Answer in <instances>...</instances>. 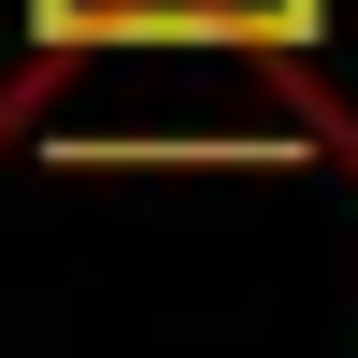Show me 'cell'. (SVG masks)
<instances>
[{
    "label": "cell",
    "mask_w": 358,
    "mask_h": 358,
    "mask_svg": "<svg viewBox=\"0 0 358 358\" xmlns=\"http://www.w3.org/2000/svg\"><path fill=\"white\" fill-rule=\"evenodd\" d=\"M330 0H29L43 43H315Z\"/></svg>",
    "instance_id": "cell-1"
}]
</instances>
